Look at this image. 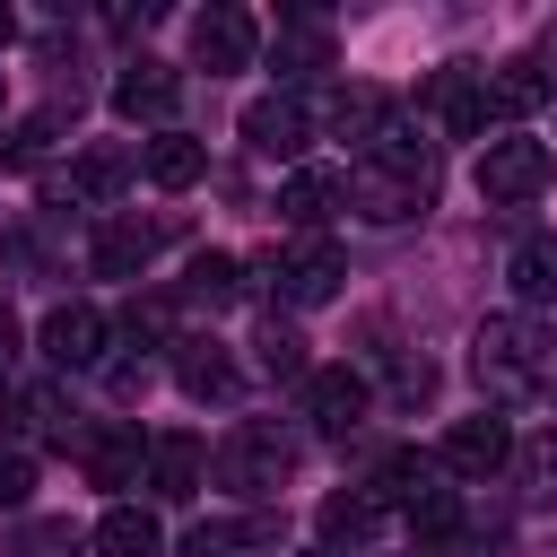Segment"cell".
<instances>
[{"mask_svg": "<svg viewBox=\"0 0 557 557\" xmlns=\"http://www.w3.org/2000/svg\"><path fill=\"white\" fill-rule=\"evenodd\" d=\"M209 479H218L226 496H278V487L296 479V435H278L270 418H244V426H226V444L209 453Z\"/></svg>", "mask_w": 557, "mask_h": 557, "instance_id": "obj_1", "label": "cell"}, {"mask_svg": "<svg viewBox=\"0 0 557 557\" xmlns=\"http://www.w3.org/2000/svg\"><path fill=\"white\" fill-rule=\"evenodd\" d=\"M470 374H479V392H487V400H522L540 374H557V357L540 348V331H531V322L496 313V322H479V339H470Z\"/></svg>", "mask_w": 557, "mask_h": 557, "instance_id": "obj_2", "label": "cell"}, {"mask_svg": "<svg viewBox=\"0 0 557 557\" xmlns=\"http://www.w3.org/2000/svg\"><path fill=\"white\" fill-rule=\"evenodd\" d=\"M548 183H557V148H548V139L505 131V139L479 148V200H487V209H522V200H540Z\"/></svg>", "mask_w": 557, "mask_h": 557, "instance_id": "obj_3", "label": "cell"}, {"mask_svg": "<svg viewBox=\"0 0 557 557\" xmlns=\"http://www.w3.org/2000/svg\"><path fill=\"white\" fill-rule=\"evenodd\" d=\"M261 278H270V296H278V305H331V296H339V278H348V261H339V244H331V235H296L287 252H270V261H261Z\"/></svg>", "mask_w": 557, "mask_h": 557, "instance_id": "obj_4", "label": "cell"}, {"mask_svg": "<svg viewBox=\"0 0 557 557\" xmlns=\"http://www.w3.org/2000/svg\"><path fill=\"white\" fill-rule=\"evenodd\" d=\"M339 209H357V218H374V226H400V218H426V209H435V183L357 157V165L339 174Z\"/></svg>", "mask_w": 557, "mask_h": 557, "instance_id": "obj_5", "label": "cell"}, {"mask_svg": "<svg viewBox=\"0 0 557 557\" xmlns=\"http://www.w3.org/2000/svg\"><path fill=\"white\" fill-rule=\"evenodd\" d=\"M418 113H426L444 139H479V131L496 122V113H487V70H470V61H444V70L426 78Z\"/></svg>", "mask_w": 557, "mask_h": 557, "instance_id": "obj_6", "label": "cell"}, {"mask_svg": "<svg viewBox=\"0 0 557 557\" xmlns=\"http://www.w3.org/2000/svg\"><path fill=\"white\" fill-rule=\"evenodd\" d=\"M252 52H261V26H252V9H235V0H209V9L191 17V61H200L209 78H226V70H252Z\"/></svg>", "mask_w": 557, "mask_h": 557, "instance_id": "obj_7", "label": "cell"}, {"mask_svg": "<svg viewBox=\"0 0 557 557\" xmlns=\"http://www.w3.org/2000/svg\"><path fill=\"white\" fill-rule=\"evenodd\" d=\"M505 461H513V426H505L496 409L453 418V426H444V444H435V470H453V479H496Z\"/></svg>", "mask_w": 557, "mask_h": 557, "instance_id": "obj_8", "label": "cell"}, {"mask_svg": "<svg viewBox=\"0 0 557 557\" xmlns=\"http://www.w3.org/2000/svg\"><path fill=\"white\" fill-rule=\"evenodd\" d=\"M174 104H183V70H174V61L139 52V61L113 70V113H122V122H174Z\"/></svg>", "mask_w": 557, "mask_h": 557, "instance_id": "obj_9", "label": "cell"}, {"mask_svg": "<svg viewBox=\"0 0 557 557\" xmlns=\"http://www.w3.org/2000/svg\"><path fill=\"white\" fill-rule=\"evenodd\" d=\"M305 139H313V113H305V96H252L244 104V148L252 157H278V165H296L305 157Z\"/></svg>", "mask_w": 557, "mask_h": 557, "instance_id": "obj_10", "label": "cell"}, {"mask_svg": "<svg viewBox=\"0 0 557 557\" xmlns=\"http://www.w3.org/2000/svg\"><path fill=\"white\" fill-rule=\"evenodd\" d=\"M104 339H113V322H104L96 305H78V296H70V305H52V313H44V331H35V348H44L61 374L104 366Z\"/></svg>", "mask_w": 557, "mask_h": 557, "instance_id": "obj_11", "label": "cell"}, {"mask_svg": "<svg viewBox=\"0 0 557 557\" xmlns=\"http://www.w3.org/2000/svg\"><path fill=\"white\" fill-rule=\"evenodd\" d=\"M366 374L357 366H313L305 374V418H313V435H348V426H366Z\"/></svg>", "mask_w": 557, "mask_h": 557, "instance_id": "obj_12", "label": "cell"}, {"mask_svg": "<svg viewBox=\"0 0 557 557\" xmlns=\"http://www.w3.org/2000/svg\"><path fill=\"white\" fill-rule=\"evenodd\" d=\"M131 174H139V157L104 139V148H78V157H70V174H61L52 191H61V200H78V209H104V200H122V191H131Z\"/></svg>", "mask_w": 557, "mask_h": 557, "instance_id": "obj_13", "label": "cell"}, {"mask_svg": "<svg viewBox=\"0 0 557 557\" xmlns=\"http://www.w3.org/2000/svg\"><path fill=\"white\" fill-rule=\"evenodd\" d=\"M148 487L165 505H191L209 487V444L200 435H148Z\"/></svg>", "mask_w": 557, "mask_h": 557, "instance_id": "obj_14", "label": "cell"}, {"mask_svg": "<svg viewBox=\"0 0 557 557\" xmlns=\"http://www.w3.org/2000/svg\"><path fill=\"white\" fill-rule=\"evenodd\" d=\"M174 383H183L191 400H226V392H235V357H226V339L183 331V339H174Z\"/></svg>", "mask_w": 557, "mask_h": 557, "instance_id": "obj_15", "label": "cell"}, {"mask_svg": "<svg viewBox=\"0 0 557 557\" xmlns=\"http://www.w3.org/2000/svg\"><path fill=\"white\" fill-rule=\"evenodd\" d=\"M87 479L96 487H139L148 479V435L139 426H96L87 435Z\"/></svg>", "mask_w": 557, "mask_h": 557, "instance_id": "obj_16", "label": "cell"}, {"mask_svg": "<svg viewBox=\"0 0 557 557\" xmlns=\"http://www.w3.org/2000/svg\"><path fill=\"white\" fill-rule=\"evenodd\" d=\"M139 174H148L157 191H191V183L209 174V148H200L191 131H157V139L139 148Z\"/></svg>", "mask_w": 557, "mask_h": 557, "instance_id": "obj_17", "label": "cell"}, {"mask_svg": "<svg viewBox=\"0 0 557 557\" xmlns=\"http://www.w3.org/2000/svg\"><path fill=\"white\" fill-rule=\"evenodd\" d=\"M87 261H96L104 278H139V270L157 261V226H131V218H113V226H96Z\"/></svg>", "mask_w": 557, "mask_h": 557, "instance_id": "obj_18", "label": "cell"}, {"mask_svg": "<svg viewBox=\"0 0 557 557\" xmlns=\"http://www.w3.org/2000/svg\"><path fill=\"white\" fill-rule=\"evenodd\" d=\"M331 209H339V174H322V165H296V174L278 183V218H287V226H305V235H313Z\"/></svg>", "mask_w": 557, "mask_h": 557, "instance_id": "obj_19", "label": "cell"}, {"mask_svg": "<svg viewBox=\"0 0 557 557\" xmlns=\"http://www.w3.org/2000/svg\"><path fill=\"white\" fill-rule=\"evenodd\" d=\"M96 548H104V557H157V548H165V531H157V513H148V505H104Z\"/></svg>", "mask_w": 557, "mask_h": 557, "instance_id": "obj_20", "label": "cell"}, {"mask_svg": "<svg viewBox=\"0 0 557 557\" xmlns=\"http://www.w3.org/2000/svg\"><path fill=\"white\" fill-rule=\"evenodd\" d=\"M313 70H331V26L313 9H296L278 35V78H313Z\"/></svg>", "mask_w": 557, "mask_h": 557, "instance_id": "obj_21", "label": "cell"}, {"mask_svg": "<svg viewBox=\"0 0 557 557\" xmlns=\"http://www.w3.org/2000/svg\"><path fill=\"white\" fill-rule=\"evenodd\" d=\"M548 104V78H540V61H505V70H487V113L496 122H513V113H540Z\"/></svg>", "mask_w": 557, "mask_h": 557, "instance_id": "obj_22", "label": "cell"}, {"mask_svg": "<svg viewBox=\"0 0 557 557\" xmlns=\"http://www.w3.org/2000/svg\"><path fill=\"white\" fill-rule=\"evenodd\" d=\"M426 487H435V461H426V453H383V461H374V505H400V513H409Z\"/></svg>", "mask_w": 557, "mask_h": 557, "instance_id": "obj_23", "label": "cell"}, {"mask_svg": "<svg viewBox=\"0 0 557 557\" xmlns=\"http://www.w3.org/2000/svg\"><path fill=\"white\" fill-rule=\"evenodd\" d=\"M383 122H392V96H383V87H339V96H331V131H339V139L366 148Z\"/></svg>", "mask_w": 557, "mask_h": 557, "instance_id": "obj_24", "label": "cell"}, {"mask_svg": "<svg viewBox=\"0 0 557 557\" xmlns=\"http://www.w3.org/2000/svg\"><path fill=\"white\" fill-rule=\"evenodd\" d=\"M374 522H383V505H374V496H322V513H313V531H322L331 548L374 540Z\"/></svg>", "mask_w": 557, "mask_h": 557, "instance_id": "obj_25", "label": "cell"}, {"mask_svg": "<svg viewBox=\"0 0 557 557\" xmlns=\"http://www.w3.org/2000/svg\"><path fill=\"white\" fill-rule=\"evenodd\" d=\"M513 296L522 305H557V235H531L513 252Z\"/></svg>", "mask_w": 557, "mask_h": 557, "instance_id": "obj_26", "label": "cell"}, {"mask_svg": "<svg viewBox=\"0 0 557 557\" xmlns=\"http://www.w3.org/2000/svg\"><path fill=\"white\" fill-rule=\"evenodd\" d=\"M513 470H522V496H531V505H557V426L522 435V444H513Z\"/></svg>", "mask_w": 557, "mask_h": 557, "instance_id": "obj_27", "label": "cell"}, {"mask_svg": "<svg viewBox=\"0 0 557 557\" xmlns=\"http://www.w3.org/2000/svg\"><path fill=\"white\" fill-rule=\"evenodd\" d=\"M183 296H191V305H209V313H218V305H235V296H244V270H235V261H226V252H200V261H191V270H183Z\"/></svg>", "mask_w": 557, "mask_h": 557, "instance_id": "obj_28", "label": "cell"}, {"mask_svg": "<svg viewBox=\"0 0 557 557\" xmlns=\"http://www.w3.org/2000/svg\"><path fill=\"white\" fill-rule=\"evenodd\" d=\"M252 348H261V374H278V383H305V374H313V366H305V339H296L287 322H261Z\"/></svg>", "mask_w": 557, "mask_h": 557, "instance_id": "obj_29", "label": "cell"}, {"mask_svg": "<svg viewBox=\"0 0 557 557\" xmlns=\"http://www.w3.org/2000/svg\"><path fill=\"white\" fill-rule=\"evenodd\" d=\"M409 531H418V540H453V531H461V496H453V487H426V496L409 505Z\"/></svg>", "mask_w": 557, "mask_h": 557, "instance_id": "obj_30", "label": "cell"}, {"mask_svg": "<svg viewBox=\"0 0 557 557\" xmlns=\"http://www.w3.org/2000/svg\"><path fill=\"white\" fill-rule=\"evenodd\" d=\"M17 426H26V435H61V444H70V418H61V392H52V383H35V392H17Z\"/></svg>", "mask_w": 557, "mask_h": 557, "instance_id": "obj_31", "label": "cell"}, {"mask_svg": "<svg viewBox=\"0 0 557 557\" xmlns=\"http://www.w3.org/2000/svg\"><path fill=\"white\" fill-rule=\"evenodd\" d=\"M252 540H278V522L261 513V522H200V531H191L200 557H218V548H252Z\"/></svg>", "mask_w": 557, "mask_h": 557, "instance_id": "obj_32", "label": "cell"}, {"mask_svg": "<svg viewBox=\"0 0 557 557\" xmlns=\"http://www.w3.org/2000/svg\"><path fill=\"white\" fill-rule=\"evenodd\" d=\"M26 496H35V453L0 444V513H26Z\"/></svg>", "mask_w": 557, "mask_h": 557, "instance_id": "obj_33", "label": "cell"}, {"mask_svg": "<svg viewBox=\"0 0 557 557\" xmlns=\"http://www.w3.org/2000/svg\"><path fill=\"white\" fill-rule=\"evenodd\" d=\"M17 557H78V531L70 522H26L17 531Z\"/></svg>", "mask_w": 557, "mask_h": 557, "instance_id": "obj_34", "label": "cell"}, {"mask_svg": "<svg viewBox=\"0 0 557 557\" xmlns=\"http://www.w3.org/2000/svg\"><path fill=\"white\" fill-rule=\"evenodd\" d=\"M52 131H61V113H35V122H17V139H9V165H35V157L52 148Z\"/></svg>", "mask_w": 557, "mask_h": 557, "instance_id": "obj_35", "label": "cell"}, {"mask_svg": "<svg viewBox=\"0 0 557 557\" xmlns=\"http://www.w3.org/2000/svg\"><path fill=\"white\" fill-rule=\"evenodd\" d=\"M392 392H400V400H426V392H435V366H426V357H400V366H392Z\"/></svg>", "mask_w": 557, "mask_h": 557, "instance_id": "obj_36", "label": "cell"}, {"mask_svg": "<svg viewBox=\"0 0 557 557\" xmlns=\"http://www.w3.org/2000/svg\"><path fill=\"white\" fill-rule=\"evenodd\" d=\"M104 383H113V400H139V392H148V366L122 357V366H104Z\"/></svg>", "mask_w": 557, "mask_h": 557, "instance_id": "obj_37", "label": "cell"}, {"mask_svg": "<svg viewBox=\"0 0 557 557\" xmlns=\"http://www.w3.org/2000/svg\"><path fill=\"white\" fill-rule=\"evenodd\" d=\"M9 44H17V9L0 0V52H9Z\"/></svg>", "mask_w": 557, "mask_h": 557, "instance_id": "obj_38", "label": "cell"}, {"mask_svg": "<svg viewBox=\"0 0 557 557\" xmlns=\"http://www.w3.org/2000/svg\"><path fill=\"white\" fill-rule=\"evenodd\" d=\"M0 104H9V78H0Z\"/></svg>", "mask_w": 557, "mask_h": 557, "instance_id": "obj_39", "label": "cell"}, {"mask_svg": "<svg viewBox=\"0 0 557 557\" xmlns=\"http://www.w3.org/2000/svg\"><path fill=\"white\" fill-rule=\"evenodd\" d=\"M548 383H557V374H548Z\"/></svg>", "mask_w": 557, "mask_h": 557, "instance_id": "obj_40", "label": "cell"}]
</instances>
